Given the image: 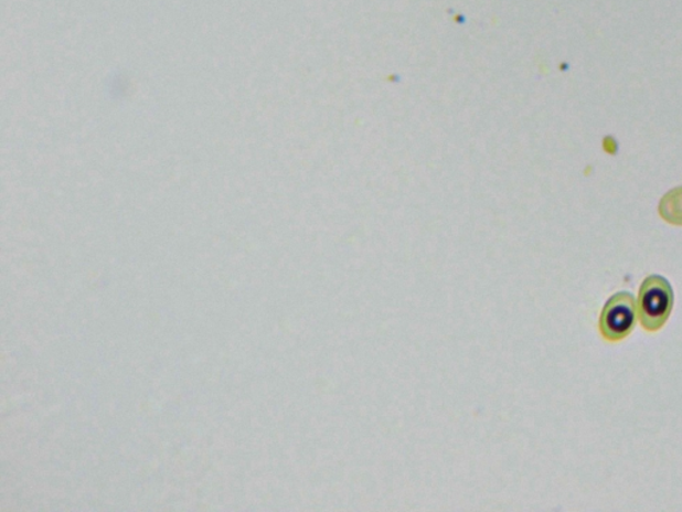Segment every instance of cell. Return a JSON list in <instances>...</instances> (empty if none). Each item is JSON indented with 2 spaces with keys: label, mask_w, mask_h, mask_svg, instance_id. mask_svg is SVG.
I'll return each mask as SVG.
<instances>
[{
  "label": "cell",
  "mask_w": 682,
  "mask_h": 512,
  "mask_svg": "<svg viewBox=\"0 0 682 512\" xmlns=\"http://www.w3.org/2000/svg\"><path fill=\"white\" fill-rule=\"evenodd\" d=\"M674 305L672 285L661 275H649L642 281L637 300L642 328L656 332L664 328Z\"/></svg>",
  "instance_id": "1"
},
{
  "label": "cell",
  "mask_w": 682,
  "mask_h": 512,
  "mask_svg": "<svg viewBox=\"0 0 682 512\" xmlns=\"http://www.w3.org/2000/svg\"><path fill=\"white\" fill-rule=\"evenodd\" d=\"M636 300L633 294L621 291L615 294L605 303L600 317V330L605 339L619 342L633 331L636 326Z\"/></svg>",
  "instance_id": "2"
},
{
  "label": "cell",
  "mask_w": 682,
  "mask_h": 512,
  "mask_svg": "<svg viewBox=\"0 0 682 512\" xmlns=\"http://www.w3.org/2000/svg\"><path fill=\"white\" fill-rule=\"evenodd\" d=\"M659 211L668 223L682 226V188L667 192L660 202Z\"/></svg>",
  "instance_id": "3"
}]
</instances>
